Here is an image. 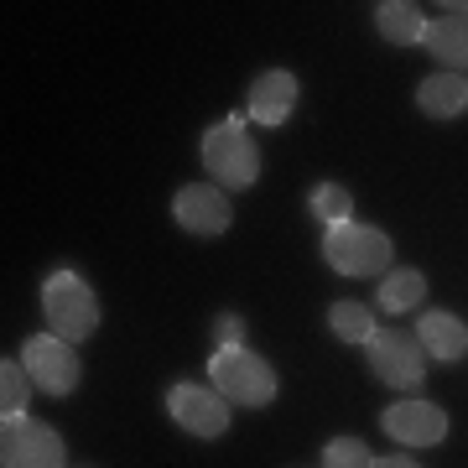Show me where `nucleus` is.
Returning <instances> with one entry per match:
<instances>
[{
  "mask_svg": "<svg viewBox=\"0 0 468 468\" xmlns=\"http://www.w3.org/2000/svg\"><path fill=\"white\" fill-rule=\"evenodd\" d=\"M328 334L338 338V344H359V349H365L369 344V334H375V313H369L365 302H334V307H328Z\"/></svg>",
  "mask_w": 468,
  "mask_h": 468,
  "instance_id": "obj_17",
  "label": "nucleus"
},
{
  "mask_svg": "<svg viewBox=\"0 0 468 468\" xmlns=\"http://www.w3.org/2000/svg\"><path fill=\"white\" fill-rule=\"evenodd\" d=\"M313 218H323V224H349L354 218V193L344 183H318L313 187Z\"/></svg>",
  "mask_w": 468,
  "mask_h": 468,
  "instance_id": "obj_19",
  "label": "nucleus"
},
{
  "mask_svg": "<svg viewBox=\"0 0 468 468\" xmlns=\"http://www.w3.org/2000/svg\"><path fill=\"white\" fill-rule=\"evenodd\" d=\"M0 458H5V468H68V442L52 432L48 421L5 417V427H0Z\"/></svg>",
  "mask_w": 468,
  "mask_h": 468,
  "instance_id": "obj_7",
  "label": "nucleus"
},
{
  "mask_svg": "<svg viewBox=\"0 0 468 468\" xmlns=\"http://www.w3.org/2000/svg\"><path fill=\"white\" fill-rule=\"evenodd\" d=\"M375 468H421V463L406 458V452H385V458H375Z\"/></svg>",
  "mask_w": 468,
  "mask_h": 468,
  "instance_id": "obj_22",
  "label": "nucleus"
},
{
  "mask_svg": "<svg viewBox=\"0 0 468 468\" xmlns=\"http://www.w3.org/2000/svg\"><path fill=\"white\" fill-rule=\"evenodd\" d=\"M375 32L385 42H396V48H417L421 37H427V16H421V5H411V0H380L375 5Z\"/></svg>",
  "mask_w": 468,
  "mask_h": 468,
  "instance_id": "obj_16",
  "label": "nucleus"
},
{
  "mask_svg": "<svg viewBox=\"0 0 468 468\" xmlns=\"http://www.w3.org/2000/svg\"><path fill=\"white\" fill-rule=\"evenodd\" d=\"M365 365L369 375L390 390H417L421 375H427V349L417 344V334L406 328H375L365 344Z\"/></svg>",
  "mask_w": 468,
  "mask_h": 468,
  "instance_id": "obj_5",
  "label": "nucleus"
},
{
  "mask_svg": "<svg viewBox=\"0 0 468 468\" xmlns=\"http://www.w3.org/2000/svg\"><path fill=\"white\" fill-rule=\"evenodd\" d=\"M32 396H37V385L27 375V365L21 359H5L0 365V417H27Z\"/></svg>",
  "mask_w": 468,
  "mask_h": 468,
  "instance_id": "obj_18",
  "label": "nucleus"
},
{
  "mask_svg": "<svg viewBox=\"0 0 468 468\" xmlns=\"http://www.w3.org/2000/svg\"><path fill=\"white\" fill-rule=\"evenodd\" d=\"M42 313H48V334L68 344H84L100 328V297L79 271H52L42 282Z\"/></svg>",
  "mask_w": 468,
  "mask_h": 468,
  "instance_id": "obj_4",
  "label": "nucleus"
},
{
  "mask_svg": "<svg viewBox=\"0 0 468 468\" xmlns=\"http://www.w3.org/2000/svg\"><path fill=\"white\" fill-rule=\"evenodd\" d=\"M375 302H380V313H390V318L417 313L421 302H427V276H421L417 266H390V271L380 276V292H375Z\"/></svg>",
  "mask_w": 468,
  "mask_h": 468,
  "instance_id": "obj_15",
  "label": "nucleus"
},
{
  "mask_svg": "<svg viewBox=\"0 0 468 468\" xmlns=\"http://www.w3.org/2000/svg\"><path fill=\"white\" fill-rule=\"evenodd\" d=\"M323 468H375V452L365 437H334L323 448Z\"/></svg>",
  "mask_w": 468,
  "mask_h": 468,
  "instance_id": "obj_20",
  "label": "nucleus"
},
{
  "mask_svg": "<svg viewBox=\"0 0 468 468\" xmlns=\"http://www.w3.org/2000/svg\"><path fill=\"white\" fill-rule=\"evenodd\" d=\"M214 344L218 349H239V344H245V318H239V313H218L214 318Z\"/></svg>",
  "mask_w": 468,
  "mask_h": 468,
  "instance_id": "obj_21",
  "label": "nucleus"
},
{
  "mask_svg": "<svg viewBox=\"0 0 468 468\" xmlns=\"http://www.w3.org/2000/svg\"><path fill=\"white\" fill-rule=\"evenodd\" d=\"M427 52H432L442 73H468V16H437L427 21Z\"/></svg>",
  "mask_w": 468,
  "mask_h": 468,
  "instance_id": "obj_14",
  "label": "nucleus"
},
{
  "mask_svg": "<svg viewBox=\"0 0 468 468\" xmlns=\"http://www.w3.org/2000/svg\"><path fill=\"white\" fill-rule=\"evenodd\" d=\"M167 417L183 427V432L203 437V442H218L229 432V401L218 396L214 385H198V380H177L167 390Z\"/></svg>",
  "mask_w": 468,
  "mask_h": 468,
  "instance_id": "obj_8",
  "label": "nucleus"
},
{
  "mask_svg": "<svg viewBox=\"0 0 468 468\" xmlns=\"http://www.w3.org/2000/svg\"><path fill=\"white\" fill-rule=\"evenodd\" d=\"M323 261L338 271V276H354V282H365L375 276L380 282L390 261H396V245H390V234L375 229V224H328L323 229Z\"/></svg>",
  "mask_w": 468,
  "mask_h": 468,
  "instance_id": "obj_3",
  "label": "nucleus"
},
{
  "mask_svg": "<svg viewBox=\"0 0 468 468\" xmlns=\"http://www.w3.org/2000/svg\"><path fill=\"white\" fill-rule=\"evenodd\" d=\"M172 218H177V229H187L193 239H218V234L234 224V203L218 183H187V187H177V198H172Z\"/></svg>",
  "mask_w": 468,
  "mask_h": 468,
  "instance_id": "obj_9",
  "label": "nucleus"
},
{
  "mask_svg": "<svg viewBox=\"0 0 468 468\" xmlns=\"http://www.w3.org/2000/svg\"><path fill=\"white\" fill-rule=\"evenodd\" d=\"M417 344L427 349L432 365H458L468 354V323L458 313H442V307H427L417 318Z\"/></svg>",
  "mask_w": 468,
  "mask_h": 468,
  "instance_id": "obj_11",
  "label": "nucleus"
},
{
  "mask_svg": "<svg viewBox=\"0 0 468 468\" xmlns=\"http://www.w3.org/2000/svg\"><path fill=\"white\" fill-rule=\"evenodd\" d=\"M297 100H302V89H297V73L292 68H266L250 84V115L261 125H286L292 110H297Z\"/></svg>",
  "mask_w": 468,
  "mask_h": 468,
  "instance_id": "obj_12",
  "label": "nucleus"
},
{
  "mask_svg": "<svg viewBox=\"0 0 468 468\" xmlns=\"http://www.w3.org/2000/svg\"><path fill=\"white\" fill-rule=\"evenodd\" d=\"M417 110L427 120H458L468 110V73H432V79H421Z\"/></svg>",
  "mask_w": 468,
  "mask_h": 468,
  "instance_id": "obj_13",
  "label": "nucleus"
},
{
  "mask_svg": "<svg viewBox=\"0 0 468 468\" xmlns=\"http://www.w3.org/2000/svg\"><path fill=\"white\" fill-rule=\"evenodd\" d=\"M385 437H396L401 448H437L448 437V411L437 401H421V396H406V401L385 406L380 417Z\"/></svg>",
  "mask_w": 468,
  "mask_h": 468,
  "instance_id": "obj_10",
  "label": "nucleus"
},
{
  "mask_svg": "<svg viewBox=\"0 0 468 468\" xmlns=\"http://www.w3.org/2000/svg\"><path fill=\"white\" fill-rule=\"evenodd\" d=\"M198 156H203V172L224 193H245V187L261 183V146L245 131V120H218V125H208Z\"/></svg>",
  "mask_w": 468,
  "mask_h": 468,
  "instance_id": "obj_1",
  "label": "nucleus"
},
{
  "mask_svg": "<svg viewBox=\"0 0 468 468\" xmlns=\"http://www.w3.org/2000/svg\"><path fill=\"white\" fill-rule=\"evenodd\" d=\"M208 385H214L229 406H250V411L271 406L276 390H282L276 365L261 359L255 349H245V344H239V349H214V359H208Z\"/></svg>",
  "mask_w": 468,
  "mask_h": 468,
  "instance_id": "obj_2",
  "label": "nucleus"
},
{
  "mask_svg": "<svg viewBox=\"0 0 468 468\" xmlns=\"http://www.w3.org/2000/svg\"><path fill=\"white\" fill-rule=\"evenodd\" d=\"M21 365H27V375H32L37 390H42V396H52V401L73 396V390H79V380H84L79 349H73L68 338H58V334L27 338V349H21Z\"/></svg>",
  "mask_w": 468,
  "mask_h": 468,
  "instance_id": "obj_6",
  "label": "nucleus"
}]
</instances>
